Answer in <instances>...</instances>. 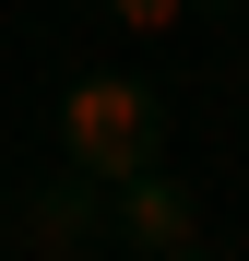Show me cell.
<instances>
[{"label":"cell","mask_w":249,"mask_h":261,"mask_svg":"<svg viewBox=\"0 0 249 261\" xmlns=\"http://www.w3.org/2000/svg\"><path fill=\"white\" fill-rule=\"evenodd\" d=\"M60 166L71 178H143V166H166V95L143 71H71L60 83Z\"/></svg>","instance_id":"obj_1"},{"label":"cell","mask_w":249,"mask_h":261,"mask_svg":"<svg viewBox=\"0 0 249 261\" xmlns=\"http://www.w3.org/2000/svg\"><path fill=\"white\" fill-rule=\"evenodd\" d=\"M95 238H119V226H107V178H71V166L12 214V249H24V261H83Z\"/></svg>","instance_id":"obj_2"},{"label":"cell","mask_w":249,"mask_h":261,"mask_svg":"<svg viewBox=\"0 0 249 261\" xmlns=\"http://www.w3.org/2000/svg\"><path fill=\"white\" fill-rule=\"evenodd\" d=\"M178 261H214V249H178Z\"/></svg>","instance_id":"obj_5"},{"label":"cell","mask_w":249,"mask_h":261,"mask_svg":"<svg viewBox=\"0 0 249 261\" xmlns=\"http://www.w3.org/2000/svg\"><path fill=\"white\" fill-rule=\"evenodd\" d=\"M95 12H107L119 36H143V48H166V36H178V24L202 12V0H95Z\"/></svg>","instance_id":"obj_4"},{"label":"cell","mask_w":249,"mask_h":261,"mask_svg":"<svg viewBox=\"0 0 249 261\" xmlns=\"http://www.w3.org/2000/svg\"><path fill=\"white\" fill-rule=\"evenodd\" d=\"M107 226L131 238L143 261H178V249H202V202H190V178L143 166V178H119V190H107Z\"/></svg>","instance_id":"obj_3"}]
</instances>
